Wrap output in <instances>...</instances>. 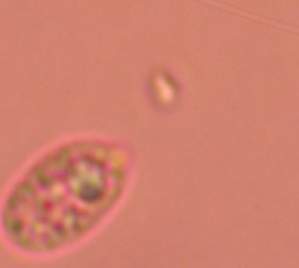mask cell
<instances>
[{
    "label": "cell",
    "instance_id": "6da1fadb",
    "mask_svg": "<svg viewBox=\"0 0 299 268\" xmlns=\"http://www.w3.org/2000/svg\"><path fill=\"white\" fill-rule=\"evenodd\" d=\"M126 177L121 146L67 140L37 158L11 186L0 208V230L12 247L32 256L72 247L117 204Z\"/></svg>",
    "mask_w": 299,
    "mask_h": 268
}]
</instances>
